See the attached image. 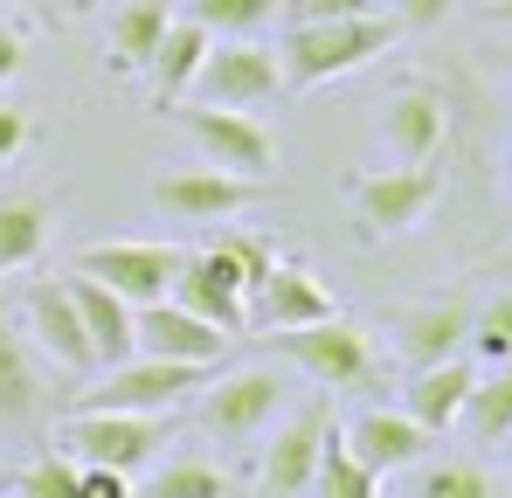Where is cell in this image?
I'll return each instance as SVG.
<instances>
[{"instance_id": "60d3db41", "label": "cell", "mask_w": 512, "mask_h": 498, "mask_svg": "<svg viewBox=\"0 0 512 498\" xmlns=\"http://www.w3.org/2000/svg\"><path fill=\"white\" fill-rule=\"evenodd\" d=\"M506 457H512V436H506Z\"/></svg>"}, {"instance_id": "ab89813d", "label": "cell", "mask_w": 512, "mask_h": 498, "mask_svg": "<svg viewBox=\"0 0 512 498\" xmlns=\"http://www.w3.org/2000/svg\"><path fill=\"white\" fill-rule=\"evenodd\" d=\"M506 180H512V153H506Z\"/></svg>"}, {"instance_id": "cb8c5ba5", "label": "cell", "mask_w": 512, "mask_h": 498, "mask_svg": "<svg viewBox=\"0 0 512 498\" xmlns=\"http://www.w3.org/2000/svg\"><path fill=\"white\" fill-rule=\"evenodd\" d=\"M35 409H42V381H35L28 339H21L14 319L0 312V422H28Z\"/></svg>"}, {"instance_id": "d6a6232c", "label": "cell", "mask_w": 512, "mask_h": 498, "mask_svg": "<svg viewBox=\"0 0 512 498\" xmlns=\"http://www.w3.org/2000/svg\"><path fill=\"white\" fill-rule=\"evenodd\" d=\"M346 14H374V0H277V21H346Z\"/></svg>"}, {"instance_id": "d590c367", "label": "cell", "mask_w": 512, "mask_h": 498, "mask_svg": "<svg viewBox=\"0 0 512 498\" xmlns=\"http://www.w3.org/2000/svg\"><path fill=\"white\" fill-rule=\"evenodd\" d=\"M21 146H28V111H21L14 97H0V166L14 160Z\"/></svg>"}, {"instance_id": "9a60e30c", "label": "cell", "mask_w": 512, "mask_h": 498, "mask_svg": "<svg viewBox=\"0 0 512 498\" xmlns=\"http://www.w3.org/2000/svg\"><path fill=\"white\" fill-rule=\"evenodd\" d=\"M326 429H333L326 402H305V409L277 429V443H263V471H256V485H263L270 498L312 492V471H319V443H326Z\"/></svg>"}, {"instance_id": "52a82bcc", "label": "cell", "mask_w": 512, "mask_h": 498, "mask_svg": "<svg viewBox=\"0 0 512 498\" xmlns=\"http://www.w3.org/2000/svg\"><path fill=\"white\" fill-rule=\"evenodd\" d=\"M180 125L208 153V166H222V173H243V180H270L277 173V132L256 111H229V104H201L194 97L180 111Z\"/></svg>"}, {"instance_id": "ffe728a7", "label": "cell", "mask_w": 512, "mask_h": 498, "mask_svg": "<svg viewBox=\"0 0 512 498\" xmlns=\"http://www.w3.org/2000/svg\"><path fill=\"white\" fill-rule=\"evenodd\" d=\"M471 360H429V367H416V381L402 388V415L409 422H423L429 436H443V429H457V415H464V395H471Z\"/></svg>"}, {"instance_id": "836d02e7", "label": "cell", "mask_w": 512, "mask_h": 498, "mask_svg": "<svg viewBox=\"0 0 512 498\" xmlns=\"http://www.w3.org/2000/svg\"><path fill=\"white\" fill-rule=\"evenodd\" d=\"M450 7H457V0H388L395 28H443V21H450Z\"/></svg>"}, {"instance_id": "44dd1931", "label": "cell", "mask_w": 512, "mask_h": 498, "mask_svg": "<svg viewBox=\"0 0 512 498\" xmlns=\"http://www.w3.org/2000/svg\"><path fill=\"white\" fill-rule=\"evenodd\" d=\"M208 28L201 21H187V14H173L167 35H160V49L146 56V77H153V97H160V111L180 104L187 90H194V70H201V56H208Z\"/></svg>"}, {"instance_id": "f1b7e54d", "label": "cell", "mask_w": 512, "mask_h": 498, "mask_svg": "<svg viewBox=\"0 0 512 498\" xmlns=\"http://www.w3.org/2000/svg\"><path fill=\"white\" fill-rule=\"evenodd\" d=\"M471 346H478L485 367H492V360H512V284H499V291L471 312Z\"/></svg>"}, {"instance_id": "1f68e13d", "label": "cell", "mask_w": 512, "mask_h": 498, "mask_svg": "<svg viewBox=\"0 0 512 498\" xmlns=\"http://www.w3.org/2000/svg\"><path fill=\"white\" fill-rule=\"evenodd\" d=\"M14 498H77V457H63V450L35 457V464L14 478Z\"/></svg>"}, {"instance_id": "f546056e", "label": "cell", "mask_w": 512, "mask_h": 498, "mask_svg": "<svg viewBox=\"0 0 512 498\" xmlns=\"http://www.w3.org/2000/svg\"><path fill=\"white\" fill-rule=\"evenodd\" d=\"M215 256H229V270L243 277V291H250V305H256V291H263V277H270V263H277V249L263 243V236H243V229H222L215 236Z\"/></svg>"}, {"instance_id": "277c9868", "label": "cell", "mask_w": 512, "mask_h": 498, "mask_svg": "<svg viewBox=\"0 0 512 498\" xmlns=\"http://www.w3.org/2000/svg\"><path fill=\"white\" fill-rule=\"evenodd\" d=\"M436 201H443V166H381V173L353 180V215H360L367 243L423 229Z\"/></svg>"}, {"instance_id": "7c38bea8", "label": "cell", "mask_w": 512, "mask_h": 498, "mask_svg": "<svg viewBox=\"0 0 512 498\" xmlns=\"http://www.w3.org/2000/svg\"><path fill=\"white\" fill-rule=\"evenodd\" d=\"M153 201L180 215V222H229L263 201V180H243V173H222V166H187V173H160L153 180Z\"/></svg>"}, {"instance_id": "30bf717a", "label": "cell", "mask_w": 512, "mask_h": 498, "mask_svg": "<svg viewBox=\"0 0 512 498\" xmlns=\"http://www.w3.org/2000/svg\"><path fill=\"white\" fill-rule=\"evenodd\" d=\"M443 132H450V97L436 83H402L388 104H381V146L395 166H429L443 153Z\"/></svg>"}, {"instance_id": "603a6c76", "label": "cell", "mask_w": 512, "mask_h": 498, "mask_svg": "<svg viewBox=\"0 0 512 498\" xmlns=\"http://www.w3.org/2000/svg\"><path fill=\"white\" fill-rule=\"evenodd\" d=\"M49 222H56V208L42 194H7L0 201V270H28L49 243Z\"/></svg>"}, {"instance_id": "8d00e7d4", "label": "cell", "mask_w": 512, "mask_h": 498, "mask_svg": "<svg viewBox=\"0 0 512 498\" xmlns=\"http://www.w3.org/2000/svg\"><path fill=\"white\" fill-rule=\"evenodd\" d=\"M14 70H21V35H14V28L0 21V90L14 83Z\"/></svg>"}, {"instance_id": "f35d334b", "label": "cell", "mask_w": 512, "mask_h": 498, "mask_svg": "<svg viewBox=\"0 0 512 498\" xmlns=\"http://www.w3.org/2000/svg\"><path fill=\"white\" fill-rule=\"evenodd\" d=\"M492 277H506V284H512V249L499 256V263H492Z\"/></svg>"}, {"instance_id": "4dcf8cb0", "label": "cell", "mask_w": 512, "mask_h": 498, "mask_svg": "<svg viewBox=\"0 0 512 498\" xmlns=\"http://www.w3.org/2000/svg\"><path fill=\"white\" fill-rule=\"evenodd\" d=\"M416 498H499V485L485 478V464H429L416 478Z\"/></svg>"}, {"instance_id": "2e32d148", "label": "cell", "mask_w": 512, "mask_h": 498, "mask_svg": "<svg viewBox=\"0 0 512 498\" xmlns=\"http://www.w3.org/2000/svg\"><path fill=\"white\" fill-rule=\"evenodd\" d=\"M333 312H340V305H333V291H326L305 263L277 256V263H270V277H263V291H256V305H250V332L319 326V319H333Z\"/></svg>"}, {"instance_id": "5b68a950", "label": "cell", "mask_w": 512, "mask_h": 498, "mask_svg": "<svg viewBox=\"0 0 512 498\" xmlns=\"http://www.w3.org/2000/svg\"><path fill=\"white\" fill-rule=\"evenodd\" d=\"M277 90H284V70H277V49L263 35H215L201 70H194V97L229 104V111H256Z\"/></svg>"}, {"instance_id": "ac0fdd59", "label": "cell", "mask_w": 512, "mask_h": 498, "mask_svg": "<svg viewBox=\"0 0 512 498\" xmlns=\"http://www.w3.org/2000/svg\"><path fill=\"white\" fill-rule=\"evenodd\" d=\"M346 436V450L374 471V478H388V471H409V464H423L429 457V436L423 422H409L402 409H367V415H353V429H340Z\"/></svg>"}, {"instance_id": "9c48e42d", "label": "cell", "mask_w": 512, "mask_h": 498, "mask_svg": "<svg viewBox=\"0 0 512 498\" xmlns=\"http://www.w3.org/2000/svg\"><path fill=\"white\" fill-rule=\"evenodd\" d=\"M77 270L97 277L104 291H118V298L139 312V305H160V298L173 291L180 249H167V243H97V249L77 256Z\"/></svg>"}, {"instance_id": "83f0119b", "label": "cell", "mask_w": 512, "mask_h": 498, "mask_svg": "<svg viewBox=\"0 0 512 498\" xmlns=\"http://www.w3.org/2000/svg\"><path fill=\"white\" fill-rule=\"evenodd\" d=\"M132 498H229V485H222V471H215L208 457H173L167 471Z\"/></svg>"}, {"instance_id": "e575fe53", "label": "cell", "mask_w": 512, "mask_h": 498, "mask_svg": "<svg viewBox=\"0 0 512 498\" xmlns=\"http://www.w3.org/2000/svg\"><path fill=\"white\" fill-rule=\"evenodd\" d=\"M77 498H132V478L104 464H77Z\"/></svg>"}, {"instance_id": "4fadbf2b", "label": "cell", "mask_w": 512, "mask_h": 498, "mask_svg": "<svg viewBox=\"0 0 512 498\" xmlns=\"http://www.w3.org/2000/svg\"><path fill=\"white\" fill-rule=\"evenodd\" d=\"M132 339H139V353H153V360H194V367H222V353H229V332L208 326V319H194L187 305H139L132 312Z\"/></svg>"}, {"instance_id": "d4e9b609", "label": "cell", "mask_w": 512, "mask_h": 498, "mask_svg": "<svg viewBox=\"0 0 512 498\" xmlns=\"http://www.w3.org/2000/svg\"><path fill=\"white\" fill-rule=\"evenodd\" d=\"M478 443H506L512 436V360H492V374L471 381L464 395V415H457Z\"/></svg>"}, {"instance_id": "3957f363", "label": "cell", "mask_w": 512, "mask_h": 498, "mask_svg": "<svg viewBox=\"0 0 512 498\" xmlns=\"http://www.w3.org/2000/svg\"><path fill=\"white\" fill-rule=\"evenodd\" d=\"M215 367H194V360H153V353H132L118 367H97V381L77 388V409H111V415H167L187 388H208Z\"/></svg>"}, {"instance_id": "e0dca14e", "label": "cell", "mask_w": 512, "mask_h": 498, "mask_svg": "<svg viewBox=\"0 0 512 498\" xmlns=\"http://www.w3.org/2000/svg\"><path fill=\"white\" fill-rule=\"evenodd\" d=\"M388 332H395V353H402L409 367H429V360H450V353L471 339V305H464V298L395 305V312H388Z\"/></svg>"}, {"instance_id": "ba28073f", "label": "cell", "mask_w": 512, "mask_h": 498, "mask_svg": "<svg viewBox=\"0 0 512 498\" xmlns=\"http://www.w3.org/2000/svg\"><path fill=\"white\" fill-rule=\"evenodd\" d=\"M284 409V374L277 367H229V374H208V395H201V429L222 436V443H243L256 436L270 415Z\"/></svg>"}, {"instance_id": "74e56055", "label": "cell", "mask_w": 512, "mask_h": 498, "mask_svg": "<svg viewBox=\"0 0 512 498\" xmlns=\"http://www.w3.org/2000/svg\"><path fill=\"white\" fill-rule=\"evenodd\" d=\"M492 21H506V28H512V0H492Z\"/></svg>"}, {"instance_id": "5bb4252c", "label": "cell", "mask_w": 512, "mask_h": 498, "mask_svg": "<svg viewBox=\"0 0 512 498\" xmlns=\"http://www.w3.org/2000/svg\"><path fill=\"white\" fill-rule=\"evenodd\" d=\"M21 312H28V332L42 339V353H49L56 367H70V374H97L90 332H84V319H77V298H70L63 277H35L28 298H21Z\"/></svg>"}, {"instance_id": "6da1fadb", "label": "cell", "mask_w": 512, "mask_h": 498, "mask_svg": "<svg viewBox=\"0 0 512 498\" xmlns=\"http://www.w3.org/2000/svg\"><path fill=\"white\" fill-rule=\"evenodd\" d=\"M395 14H346V21H291L277 35V70L291 90H312V83H333V77H353L367 70L374 56L395 49Z\"/></svg>"}, {"instance_id": "8fae6325", "label": "cell", "mask_w": 512, "mask_h": 498, "mask_svg": "<svg viewBox=\"0 0 512 498\" xmlns=\"http://www.w3.org/2000/svg\"><path fill=\"white\" fill-rule=\"evenodd\" d=\"M173 305H187L194 319H208V326H222L229 339H243L250 332V291H243V277L229 270V256H215V249H194V256H180V270H173Z\"/></svg>"}, {"instance_id": "8992f818", "label": "cell", "mask_w": 512, "mask_h": 498, "mask_svg": "<svg viewBox=\"0 0 512 498\" xmlns=\"http://www.w3.org/2000/svg\"><path fill=\"white\" fill-rule=\"evenodd\" d=\"M167 443V422L160 415H111V409H77L56 429V450L77 457V464H104V471H139L153 450Z\"/></svg>"}, {"instance_id": "7a4b0ae2", "label": "cell", "mask_w": 512, "mask_h": 498, "mask_svg": "<svg viewBox=\"0 0 512 498\" xmlns=\"http://www.w3.org/2000/svg\"><path fill=\"white\" fill-rule=\"evenodd\" d=\"M298 374H312L319 388H381V360H374V339H367V326L360 319H346V312H333V319H319V326H291V332H263Z\"/></svg>"}, {"instance_id": "4316f807", "label": "cell", "mask_w": 512, "mask_h": 498, "mask_svg": "<svg viewBox=\"0 0 512 498\" xmlns=\"http://www.w3.org/2000/svg\"><path fill=\"white\" fill-rule=\"evenodd\" d=\"M187 21L208 35H263L277 21V0H187Z\"/></svg>"}, {"instance_id": "d6986e66", "label": "cell", "mask_w": 512, "mask_h": 498, "mask_svg": "<svg viewBox=\"0 0 512 498\" xmlns=\"http://www.w3.org/2000/svg\"><path fill=\"white\" fill-rule=\"evenodd\" d=\"M63 284H70V298H77V319H84V332H90L97 367L132 360V353H139V339H132V305H125L118 291H104L97 277H84V270H70Z\"/></svg>"}, {"instance_id": "7402d4cb", "label": "cell", "mask_w": 512, "mask_h": 498, "mask_svg": "<svg viewBox=\"0 0 512 498\" xmlns=\"http://www.w3.org/2000/svg\"><path fill=\"white\" fill-rule=\"evenodd\" d=\"M173 21V0H118L111 7V35H104V49H111V70H146V56L160 49V35H167Z\"/></svg>"}, {"instance_id": "484cf974", "label": "cell", "mask_w": 512, "mask_h": 498, "mask_svg": "<svg viewBox=\"0 0 512 498\" xmlns=\"http://www.w3.org/2000/svg\"><path fill=\"white\" fill-rule=\"evenodd\" d=\"M312 492H319V498H381V478L346 450L340 429H326V443H319V471H312Z\"/></svg>"}]
</instances>
